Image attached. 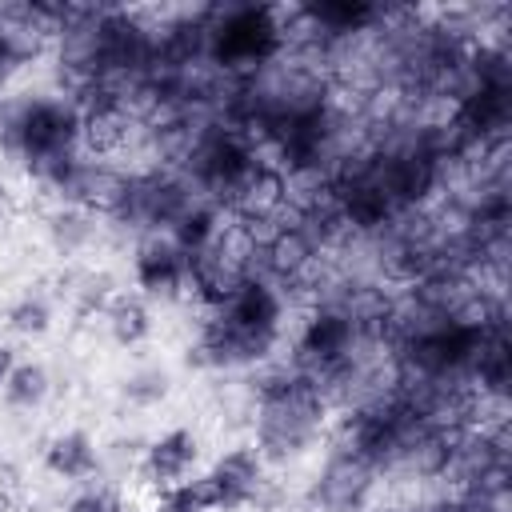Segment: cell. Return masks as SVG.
<instances>
[{
    "label": "cell",
    "instance_id": "cell-7",
    "mask_svg": "<svg viewBox=\"0 0 512 512\" xmlns=\"http://www.w3.org/2000/svg\"><path fill=\"white\" fill-rule=\"evenodd\" d=\"M184 276H188V256L168 236H152V240L140 244V252H136V284L144 292H172V288H180Z\"/></svg>",
    "mask_w": 512,
    "mask_h": 512
},
{
    "label": "cell",
    "instance_id": "cell-1",
    "mask_svg": "<svg viewBox=\"0 0 512 512\" xmlns=\"http://www.w3.org/2000/svg\"><path fill=\"white\" fill-rule=\"evenodd\" d=\"M324 400L316 380L308 376H288V380H272L264 388V412H260V440L264 448H272L276 456L296 452L320 424Z\"/></svg>",
    "mask_w": 512,
    "mask_h": 512
},
{
    "label": "cell",
    "instance_id": "cell-21",
    "mask_svg": "<svg viewBox=\"0 0 512 512\" xmlns=\"http://www.w3.org/2000/svg\"><path fill=\"white\" fill-rule=\"evenodd\" d=\"M156 512H164V508H156Z\"/></svg>",
    "mask_w": 512,
    "mask_h": 512
},
{
    "label": "cell",
    "instance_id": "cell-17",
    "mask_svg": "<svg viewBox=\"0 0 512 512\" xmlns=\"http://www.w3.org/2000/svg\"><path fill=\"white\" fill-rule=\"evenodd\" d=\"M308 12H312L320 24H328L332 32H348V28H356V24H364V20L372 16L368 4H312Z\"/></svg>",
    "mask_w": 512,
    "mask_h": 512
},
{
    "label": "cell",
    "instance_id": "cell-13",
    "mask_svg": "<svg viewBox=\"0 0 512 512\" xmlns=\"http://www.w3.org/2000/svg\"><path fill=\"white\" fill-rule=\"evenodd\" d=\"M260 252H264V264L280 276H296L300 268L312 264V240L300 228H276L268 240H260Z\"/></svg>",
    "mask_w": 512,
    "mask_h": 512
},
{
    "label": "cell",
    "instance_id": "cell-3",
    "mask_svg": "<svg viewBox=\"0 0 512 512\" xmlns=\"http://www.w3.org/2000/svg\"><path fill=\"white\" fill-rule=\"evenodd\" d=\"M280 28L272 24L268 8H240L216 28V60L220 64H260L276 52Z\"/></svg>",
    "mask_w": 512,
    "mask_h": 512
},
{
    "label": "cell",
    "instance_id": "cell-12",
    "mask_svg": "<svg viewBox=\"0 0 512 512\" xmlns=\"http://www.w3.org/2000/svg\"><path fill=\"white\" fill-rule=\"evenodd\" d=\"M44 464L52 476H64V480H84L96 472V444L84 436V432H64L48 444L44 452Z\"/></svg>",
    "mask_w": 512,
    "mask_h": 512
},
{
    "label": "cell",
    "instance_id": "cell-9",
    "mask_svg": "<svg viewBox=\"0 0 512 512\" xmlns=\"http://www.w3.org/2000/svg\"><path fill=\"white\" fill-rule=\"evenodd\" d=\"M192 464H196V436H192L188 428H172V432H164V436L148 448V460H144L148 476H152L160 488L184 480Z\"/></svg>",
    "mask_w": 512,
    "mask_h": 512
},
{
    "label": "cell",
    "instance_id": "cell-18",
    "mask_svg": "<svg viewBox=\"0 0 512 512\" xmlns=\"http://www.w3.org/2000/svg\"><path fill=\"white\" fill-rule=\"evenodd\" d=\"M68 512H124V508H120V496H116L112 488L96 484V488H84V492L68 504Z\"/></svg>",
    "mask_w": 512,
    "mask_h": 512
},
{
    "label": "cell",
    "instance_id": "cell-10",
    "mask_svg": "<svg viewBox=\"0 0 512 512\" xmlns=\"http://www.w3.org/2000/svg\"><path fill=\"white\" fill-rule=\"evenodd\" d=\"M212 480H216V492H220V512H232V508H240L248 496H252V488H256V476H260V456L256 452H248V448H240V452H228L212 472H208Z\"/></svg>",
    "mask_w": 512,
    "mask_h": 512
},
{
    "label": "cell",
    "instance_id": "cell-6",
    "mask_svg": "<svg viewBox=\"0 0 512 512\" xmlns=\"http://www.w3.org/2000/svg\"><path fill=\"white\" fill-rule=\"evenodd\" d=\"M348 344H352V316H348V312H336V308L316 312V316L308 320L304 336H300V352H304L308 360H316L320 368L344 364Z\"/></svg>",
    "mask_w": 512,
    "mask_h": 512
},
{
    "label": "cell",
    "instance_id": "cell-14",
    "mask_svg": "<svg viewBox=\"0 0 512 512\" xmlns=\"http://www.w3.org/2000/svg\"><path fill=\"white\" fill-rule=\"evenodd\" d=\"M108 332H112V340L124 344V348L140 344V340L152 332V320H148L144 300H140V296H116L112 308H108Z\"/></svg>",
    "mask_w": 512,
    "mask_h": 512
},
{
    "label": "cell",
    "instance_id": "cell-20",
    "mask_svg": "<svg viewBox=\"0 0 512 512\" xmlns=\"http://www.w3.org/2000/svg\"><path fill=\"white\" fill-rule=\"evenodd\" d=\"M16 368V356H12V348L8 344H0V384L8 380V372Z\"/></svg>",
    "mask_w": 512,
    "mask_h": 512
},
{
    "label": "cell",
    "instance_id": "cell-16",
    "mask_svg": "<svg viewBox=\"0 0 512 512\" xmlns=\"http://www.w3.org/2000/svg\"><path fill=\"white\" fill-rule=\"evenodd\" d=\"M8 324H12V332H20V336H44L48 324H52V312H48V304H44L40 296H24L20 304H12Z\"/></svg>",
    "mask_w": 512,
    "mask_h": 512
},
{
    "label": "cell",
    "instance_id": "cell-4",
    "mask_svg": "<svg viewBox=\"0 0 512 512\" xmlns=\"http://www.w3.org/2000/svg\"><path fill=\"white\" fill-rule=\"evenodd\" d=\"M220 320L240 328V332H260V336H276V324H280V296L272 292V284L248 276L232 296L228 304L220 308Z\"/></svg>",
    "mask_w": 512,
    "mask_h": 512
},
{
    "label": "cell",
    "instance_id": "cell-5",
    "mask_svg": "<svg viewBox=\"0 0 512 512\" xmlns=\"http://www.w3.org/2000/svg\"><path fill=\"white\" fill-rule=\"evenodd\" d=\"M60 188H64L68 196H76L80 204H88V208L120 212V208H124V200H128L132 180L116 176V172H112V168H104V164H72V168L64 172Z\"/></svg>",
    "mask_w": 512,
    "mask_h": 512
},
{
    "label": "cell",
    "instance_id": "cell-15",
    "mask_svg": "<svg viewBox=\"0 0 512 512\" xmlns=\"http://www.w3.org/2000/svg\"><path fill=\"white\" fill-rule=\"evenodd\" d=\"M4 396L12 408H36L44 396H48V372L40 364H16L4 380Z\"/></svg>",
    "mask_w": 512,
    "mask_h": 512
},
{
    "label": "cell",
    "instance_id": "cell-19",
    "mask_svg": "<svg viewBox=\"0 0 512 512\" xmlns=\"http://www.w3.org/2000/svg\"><path fill=\"white\" fill-rule=\"evenodd\" d=\"M164 392H168V376H164V372H144V376H136V380L128 384V396H132V400H144V404H148V400H160Z\"/></svg>",
    "mask_w": 512,
    "mask_h": 512
},
{
    "label": "cell",
    "instance_id": "cell-8",
    "mask_svg": "<svg viewBox=\"0 0 512 512\" xmlns=\"http://www.w3.org/2000/svg\"><path fill=\"white\" fill-rule=\"evenodd\" d=\"M368 480H372V464H368V456H360V452L336 456V460L328 464L324 480H320V500H324L328 508L344 512V508H352V504L364 496Z\"/></svg>",
    "mask_w": 512,
    "mask_h": 512
},
{
    "label": "cell",
    "instance_id": "cell-11",
    "mask_svg": "<svg viewBox=\"0 0 512 512\" xmlns=\"http://www.w3.org/2000/svg\"><path fill=\"white\" fill-rule=\"evenodd\" d=\"M80 140H84L96 156L116 152V148L128 140V112H124L116 100H100V104L80 120Z\"/></svg>",
    "mask_w": 512,
    "mask_h": 512
},
{
    "label": "cell",
    "instance_id": "cell-2",
    "mask_svg": "<svg viewBox=\"0 0 512 512\" xmlns=\"http://www.w3.org/2000/svg\"><path fill=\"white\" fill-rule=\"evenodd\" d=\"M12 132H16V144L28 156V164L64 180V172L72 168V144L80 140V116L72 108L56 104V100H36L16 116Z\"/></svg>",
    "mask_w": 512,
    "mask_h": 512
}]
</instances>
